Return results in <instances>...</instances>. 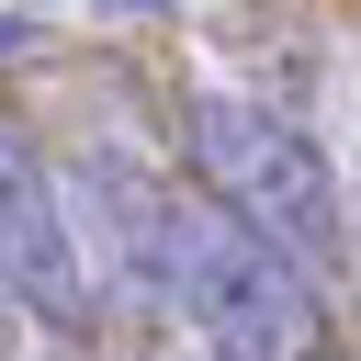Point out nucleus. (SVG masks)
Listing matches in <instances>:
<instances>
[{
	"instance_id": "f257e3e1",
	"label": "nucleus",
	"mask_w": 361,
	"mask_h": 361,
	"mask_svg": "<svg viewBox=\"0 0 361 361\" xmlns=\"http://www.w3.org/2000/svg\"><path fill=\"white\" fill-rule=\"evenodd\" d=\"M147 282L180 305V327L214 361H305L316 350V282L282 248H259L237 214H214V203L158 214V271Z\"/></svg>"
},
{
	"instance_id": "f03ea898",
	"label": "nucleus",
	"mask_w": 361,
	"mask_h": 361,
	"mask_svg": "<svg viewBox=\"0 0 361 361\" xmlns=\"http://www.w3.org/2000/svg\"><path fill=\"white\" fill-rule=\"evenodd\" d=\"M192 169H203L214 214H237L259 248H282L316 282V259L338 248V180H327V158L293 113H271L248 90H203L192 102Z\"/></svg>"
},
{
	"instance_id": "7ed1b4c3",
	"label": "nucleus",
	"mask_w": 361,
	"mask_h": 361,
	"mask_svg": "<svg viewBox=\"0 0 361 361\" xmlns=\"http://www.w3.org/2000/svg\"><path fill=\"white\" fill-rule=\"evenodd\" d=\"M0 293L34 305V316H56V327H79V305H90L68 192H56V169L34 158L23 124H0Z\"/></svg>"
}]
</instances>
